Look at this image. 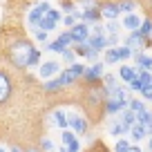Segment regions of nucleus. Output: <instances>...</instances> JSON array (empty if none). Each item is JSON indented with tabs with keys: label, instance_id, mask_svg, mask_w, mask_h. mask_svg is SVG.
<instances>
[{
	"label": "nucleus",
	"instance_id": "603ef678",
	"mask_svg": "<svg viewBox=\"0 0 152 152\" xmlns=\"http://www.w3.org/2000/svg\"><path fill=\"white\" fill-rule=\"evenodd\" d=\"M148 7H150V9H152V0H148Z\"/></svg>",
	"mask_w": 152,
	"mask_h": 152
},
{
	"label": "nucleus",
	"instance_id": "6e6552de",
	"mask_svg": "<svg viewBox=\"0 0 152 152\" xmlns=\"http://www.w3.org/2000/svg\"><path fill=\"white\" fill-rule=\"evenodd\" d=\"M69 34H72V40H74V45H81V43H87V38H90V25H85V23H78L74 25V27L69 29Z\"/></svg>",
	"mask_w": 152,
	"mask_h": 152
},
{
	"label": "nucleus",
	"instance_id": "37998d69",
	"mask_svg": "<svg viewBox=\"0 0 152 152\" xmlns=\"http://www.w3.org/2000/svg\"><path fill=\"white\" fill-rule=\"evenodd\" d=\"M87 152H110V150H107V148H105L101 141H96V143H92V148H90Z\"/></svg>",
	"mask_w": 152,
	"mask_h": 152
},
{
	"label": "nucleus",
	"instance_id": "ea45409f",
	"mask_svg": "<svg viewBox=\"0 0 152 152\" xmlns=\"http://www.w3.org/2000/svg\"><path fill=\"white\" fill-rule=\"evenodd\" d=\"M63 23H65V27H69V29H72L76 23H78V20H76V16H74V14H67V16H63Z\"/></svg>",
	"mask_w": 152,
	"mask_h": 152
},
{
	"label": "nucleus",
	"instance_id": "bb28decb",
	"mask_svg": "<svg viewBox=\"0 0 152 152\" xmlns=\"http://www.w3.org/2000/svg\"><path fill=\"white\" fill-rule=\"evenodd\" d=\"M58 81H61V85H63V87L74 85V78H72V74H69L67 69H61V74H58Z\"/></svg>",
	"mask_w": 152,
	"mask_h": 152
},
{
	"label": "nucleus",
	"instance_id": "3c124183",
	"mask_svg": "<svg viewBox=\"0 0 152 152\" xmlns=\"http://www.w3.org/2000/svg\"><path fill=\"white\" fill-rule=\"evenodd\" d=\"M148 150L152 152V137H150V141H148Z\"/></svg>",
	"mask_w": 152,
	"mask_h": 152
},
{
	"label": "nucleus",
	"instance_id": "423d86ee",
	"mask_svg": "<svg viewBox=\"0 0 152 152\" xmlns=\"http://www.w3.org/2000/svg\"><path fill=\"white\" fill-rule=\"evenodd\" d=\"M123 45H125V47H130L134 54L145 52V49H148L145 38H143L141 34H139V29H137V31H130V34H128V38H125V43H123Z\"/></svg>",
	"mask_w": 152,
	"mask_h": 152
},
{
	"label": "nucleus",
	"instance_id": "8fccbe9b",
	"mask_svg": "<svg viewBox=\"0 0 152 152\" xmlns=\"http://www.w3.org/2000/svg\"><path fill=\"white\" fill-rule=\"evenodd\" d=\"M128 152H141V148H139V145H130Z\"/></svg>",
	"mask_w": 152,
	"mask_h": 152
},
{
	"label": "nucleus",
	"instance_id": "cd10ccee",
	"mask_svg": "<svg viewBox=\"0 0 152 152\" xmlns=\"http://www.w3.org/2000/svg\"><path fill=\"white\" fill-rule=\"evenodd\" d=\"M130 137H132L134 141H141V139H145V130H143L141 125H132V128H130Z\"/></svg>",
	"mask_w": 152,
	"mask_h": 152
},
{
	"label": "nucleus",
	"instance_id": "a211bd4d",
	"mask_svg": "<svg viewBox=\"0 0 152 152\" xmlns=\"http://www.w3.org/2000/svg\"><path fill=\"white\" fill-rule=\"evenodd\" d=\"M61 90H63V85H61V81H58V76L47 78V81H45V85H43V92H45V94H58Z\"/></svg>",
	"mask_w": 152,
	"mask_h": 152
},
{
	"label": "nucleus",
	"instance_id": "2eb2a0df",
	"mask_svg": "<svg viewBox=\"0 0 152 152\" xmlns=\"http://www.w3.org/2000/svg\"><path fill=\"white\" fill-rule=\"evenodd\" d=\"M137 125V114L130 112V110H123L121 114V128H123V134H130V128Z\"/></svg>",
	"mask_w": 152,
	"mask_h": 152
},
{
	"label": "nucleus",
	"instance_id": "39448f33",
	"mask_svg": "<svg viewBox=\"0 0 152 152\" xmlns=\"http://www.w3.org/2000/svg\"><path fill=\"white\" fill-rule=\"evenodd\" d=\"M99 14H101V18H105V20H119L121 18L119 5H116L114 0H103L101 7H99Z\"/></svg>",
	"mask_w": 152,
	"mask_h": 152
},
{
	"label": "nucleus",
	"instance_id": "1a4fd4ad",
	"mask_svg": "<svg viewBox=\"0 0 152 152\" xmlns=\"http://www.w3.org/2000/svg\"><path fill=\"white\" fill-rule=\"evenodd\" d=\"M56 74H61V63L58 61H45V63H40L38 65V76L40 78H54Z\"/></svg>",
	"mask_w": 152,
	"mask_h": 152
},
{
	"label": "nucleus",
	"instance_id": "4468645a",
	"mask_svg": "<svg viewBox=\"0 0 152 152\" xmlns=\"http://www.w3.org/2000/svg\"><path fill=\"white\" fill-rule=\"evenodd\" d=\"M134 67H137L139 72L141 69H145V72H152V58L148 56V54H143V52H139V54H134Z\"/></svg>",
	"mask_w": 152,
	"mask_h": 152
},
{
	"label": "nucleus",
	"instance_id": "79ce46f5",
	"mask_svg": "<svg viewBox=\"0 0 152 152\" xmlns=\"http://www.w3.org/2000/svg\"><path fill=\"white\" fill-rule=\"evenodd\" d=\"M99 56H101V52H99V49H92L90 47V52H87V61H90V63H96V61H99Z\"/></svg>",
	"mask_w": 152,
	"mask_h": 152
},
{
	"label": "nucleus",
	"instance_id": "49530a36",
	"mask_svg": "<svg viewBox=\"0 0 152 152\" xmlns=\"http://www.w3.org/2000/svg\"><path fill=\"white\" fill-rule=\"evenodd\" d=\"M139 94H141V99H143V101H152V90H150V87H143Z\"/></svg>",
	"mask_w": 152,
	"mask_h": 152
},
{
	"label": "nucleus",
	"instance_id": "4be33fe9",
	"mask_svg": "<svg viewBox=\"0 0 152 152\" xmlns=\"http://www.w3.org/2000/svg\"><path fill=\"white\" fill-rule=\"evenodd\" d=\"M114 63H119V54H116V47H110L103 54V65H114Z\"/></svg>",
	"mask_w": 152,
	"mask_h": 152
},
{
	"label": "nucleus",
	"instance_id": "a878e982",
	"mask_svg": "<svg viewBox=\"0 0 152 152\" xmlns=\"http://www.w3.org/2000/svg\"><path fill=\"white\" fill-rule=\"evenodd\" d=\"M119 29H121V25L116 20H107L105 23V34L107 36H119Z\"/></svg>",
	"mask_w": 152,
	"mask_h": 152
},
{
	"label": "nucleus",
	"instance_id": "f3484780",
	"mask_svg": "<svg viewBox=\"0 0 152 152\" xmlns=\"http://www.w3.org/2000/svg\"><path fill=\"white\" fill-rule=\"evenodd\" d=\"M101 14H99V9H85V11H81V23H85V25H96V23H101Z\"/></svg>",
	"mask_w": 152,
	"mask_h": 152
},
{
	"label": "nucleus",
	"instance_id": "6ab92c4d",
	"mask_svg": "<svg viewBox=\"0 0 152 152\" xmlns=\"http://www.w3.org/2000/svg\"><path fill=\"white\" fill-rule=\"evenodd\" d=\"M54 125L61 130H67V112H63V110H54Z\"/></svg>",
	"mask_w": 152,
	"mask_h": 152
},
{
	"label": "nucleus",
	"instance_id": "7c9ffc66",
	"mask_svg": "<svg viewBox=\"0 0 152 152\" xmlns=\"http://www.w3.org/2000/svg\"><path fill=\"white\" fill-rule=\"evenodd\" d=\"M45 18H47V20H52L54 25H58V23L63 20V14H61V9H49L47 14H45Z\"/></svg>",
	"mask_w": 152,
	"mask_h": 152
},
{
	"label": "nucleus",
	"instance_id": "412c9836",
	"mask_svg": "<svg viewBox=\"0 0 152 152\" xmlns=\"http://www.w3.org/2000/svg\"><path fill=\"white\" fill-rule=\"evenodd\" d=\"M67 72L72 74V78H74V81H78V78H83V74H85V65H81V63H74V65L67 67Z\"/></svg>",
	"mask_w": 152,
	"mask_h": 152
},
{
	"label": "nucleus",
	"instance_id": "a18cd8bd",
	"mask_svg": "<svg viewBox=\"0 0 152 152\" xmlns=\"http://www.w3.org/2000/svg\"><path fill=\"white\" fill-rule=\"evenodd\" d=\"M36 65H40V52H38V49L31 54V63H29V67H36Z\"/></svg>",
	"mask_w": 152,
	"mask_h": 152
},
{
	"label": "nucleus",
	"instance_id": "5701e85b",
	"mask_svg": "<svg viewBox=\"0 0 152 152\" xmlns=\"http://www.w3.org/2000/svg\"><path fill=\"white\" fill-rule=\"evenodd\" d=\"M128 110H130V112H134V114L143 112V110H145V101H143V99H130Z\"/></svg>",
	"mask_w": 152,
	"mask_h": 152
},
{
	"label": "nucleus",
	"instance_id": "864d4df0",
	"mask_svg": "<svg viewBox=\"0 0 152 152\" xmlns=\"http://www.w3.org/2000/svg\"><path fill=\"white\" fill-rule=\"evenodd\" d=\"M58 152H67V150H65V148H58Z\"/></svg>",
	"mask_w": 152,
	"mask_h": 152
},
{
	"label": "nucleus",
	"instance_id": "a19ab883",
	"mask_svg": "<svg viewBox=\"0 0 152 152\" xmlns=\"http://www.w3.org/2000/svg\"><path fill=\"white\" fill-rule=\"evenodd\" d=\"M128 90H130V92H141L143 85H141V81H139V78H134V81L128 83Z\"/></svg>",
	"mask_w": 152,
	"mask_h": 152
},
{
	"label": "nucleus",
	"instance_id": "b1692460",
	"mask_svg": "<svg viewBox=\"0 0 152 152\" xmlns=\"http://www.w3.org/2000/svg\"><path fill=\"white\" fill-rule=\"evenodd\" d=\"M116 54H119V63H125V61H130V58L134 56V52H132L130 47H125V45L116 47Z\"/></svg>",
	"mask_w": 152,
	"mask_h": 152
},
{
	"label": "nucleus",
	"instance_id": "c03bdc74",
	"mask_svg": "<svg viewBox=\"0 0 152 152\" xmlns=\"http://www.w3.org/2000/svg\"><path fill=\"white\" fill-rule=\"evenodd\" d=\"M105 43H107V49L116 47V45H119V36H105Z\"/></svg>",
	"mask_w": 152,
	"mask_h": 152
},
{
	"label": "nucleus",
	"instance_id": "20e7f679",
	"mask_svg": "<svg viewBox=\"0 0 152 152\" xmlns=\"http://www.w3.org/2000/svg\"><path fill=\"white\" fill-rule=\"evenodd\" d=\"M49 9H52V7H49V2H45V0H43V2H38V5H36V7H34V9L27 14V23L31 25L34 29H36L38 25H40V20L45 18V14H47Z\"/></svg>",
	"mask_w": 152,
	"mask_h": 152
},
{
	"label": "nucleus",
	"instance_id": "6e6d98bb",
	"mask_svg": "<svg viewBox=\"0 0 152 152\" xmlns=\"http://www.w3.org/2000/svg\"><path fill=\"white\" fill-rule=\"evenodd\" d=\"M150 90H152V83H150Z\"/></svg>",
	"mask_w": 152,
	"mask_h": 152
},
{
	"label": "nucleus",
	"instance_id": "c9c22d12",
	"mask_svg": "<svg viewBox=\"0 0 152 152\" xmlns=\"http://www.w3.org/2000/svg\"><path fill=\"white\" fill-rule=\"evenodd\" d=\"M78 2L83 5V11L85 9H99L101 7V0H78Z\"/></svg>",
	"mask_w": 152,
	"mask_h": 152
},
{
	"label": "nucleus",
	"instance_id": "9b49d317",
	"mask_svg": "<svg viewBox=\"0 0 152 152\" xmlns=\"http://www.w3.org/2000/svg\"><path fill=\"white\" fill-rule=\"evenodd\" d=\"M137 125H141L145 130V137H152V112L143 110V112L137 114Z\"/></svg>",
	"mask_w": 152,
	"mask_h": 152
},
{
	"label": "nucleus",
	"instance_id": "f03ea898",
	"mask_svg": "<svg viewBox=\"0 0 152 152\" xmlns=\"http://www.w3.org/2000/svg\"><path fill=\"white\" fill-rule=\"evenodd\" d=\"M67 130H72L76 137H83V134H87V130H90V123H87V119L83 114L67 112Z\"/></svg>",
	"mask_w": 152,
	"mask_h": 152
},
{
	"label": "nucleus",
	"instance_id": "473e14b6",
	"mask_svg": "<svg viewBox=\"0 0 152 152\" xmlns=\"http://www.w3.org/2000/svg\"><path fill=\"white\" fill-rule=\"evenodd\" d=\"M72 49H74V54H76V56H83V58H85V56H87V52H90V45H87V43L72 45Z\"/></svg>",
	"mask_w": 152,
	"mask_h": 152
},
{
	"label": "nucleus",
	"instance_id": "58836bf2",
	"mask_svg": "<svg viewBox=\"0 0 152 152\" xmlns=\"http://www.w3.org/2000/svg\"><path fill=\"white\" fill-rule=\"evenodd\" d=\"M61 9L65 11V14H72V11L76 9V5H74V0H63V2H61Z\"/></svg>",
	"mask_w": 152,
	"mask_h": 152
},
{
	"label": "nucleus",
	"instance_id": "c756f323",
	"mask_svg": "<svg viewBox=\"0 0 152 152\" xmlns=\"http://www.w3.org/2000/svg\"><path fill=\"white\" fill-rule=\"evenodd\" d=\"M65 49H67V47H63V45L58 43V40H52V43H47V45H45V52H54V54H63Z\"/></svg>",
	"mask_w": 152,
	"mask_h": 152
},
{
	"label": "nucleus",
	"instance_id": "7ed1b4c3",
	"mask_svg": "<svg viewBox=\"0 0 152 152\" xmlns=\"http://www.w3.org/2000/svg\"><path fill=\"white\" fill-rule=\"evenodd\" d=\"M14 94V78L7 69L0 67V105H5Z\"/></svg>",
	"mask_w": 152,
	"mask_h": 152
},
{
	"label": "nucleus",
	"instance_id": "0eeeda50",
	"mask_svg": "<svg viewBox=\"0 0 152 152\" xmlns=\"http://www.w3.org/2000/svg\"><path fill=\"white\" fill-rule=\"evenodd\" d=\"M105 65L101 61H96V63H92V67H85V74H83V81L85 83H101V78H103V74H105Z\"/></svg>",
	"mask_w": 152,
	"mask_h": 152
},
{
	"label": "nucleus",
	"instance_id": "393cba45",
	"mask_svg": "<svg viewBox=\"0 0 152 152\" xmlns=\"http://www.w3.org/2000/svg\"><path fill=\"white\" fill-rule=\"evenodd\" d=\"M56 40L63 45V47H72V45H74V40H72V34H69V29L61 31V34H58V38H56Z\"/></svg>",
	"mask_w": 152,
	"mask_h": 152
},
{
	"label": "nucleus",
	"instance_id": "4c0bfd02",
	"mask_svg": "<svg viewBox=\"0 0 152 152\" xmlns=\"http://www.w3.org/2000/svg\"><path fill=\"white\" fill-rule=\"evenodd\" d=\"M47 34L49 31H45V29H34V38L38 43H47Z\"/></svg>",
	"mask_w": 152,
	"mask_h": 152
},
{
	"label": "nucleus",
	"instance_id": "e433bc0d",
	"mask_svg": "<svg viewBox=\"0 0 152 152\" xmlns=\"http://www.w3.org/2000/svg\"><path fill=\"white\" fill-rule=\"evenodd\" d=\"M130 150V141L128 139H119L116 145H114V152H128Z\"/></svg>",
	"mask_w": 152,
	"mask_h": 152
},
{
	"label": "nucleus",
	"instance_id": "aec40b11",
	"mask_svg": "<svg viewBox=\"0 0 152 152\" xmlns=\"http://www.w3.org/2000/svg\"><path fill=\"white\" fill-rule=\"evenodd\" d=\"M116 5H119V11H121V16H123V14H134L139 2L137 0H119Z\"/></svg>",
	"mask_w": 152,
	"mask_h": 152
},
{
	"label": "nucleus",
	"instance_id": "72a5a7b5",
	"mask_svg": "<svg viewBox=\"0 0 152 152\" xmlns=\"http://www.w3.org/2000/svg\"><path fill=\"white\" fill-rule=\"evenodd\" d=\"M61 56H63V61L67 63V67H69V65H74V61H76V54H74V49H72V47H67L65 52L61 54Z\"/></svg>",
	"mask_w": 152,
	"mask_h": 152
},
{
	"label": "nucleus",
	"instance_id": "9d476101",
	"mask_svg": "<svg viewBox=\"0 0 152 152\" xmlns=\"http://www.w3.org/2000/svg\"><path fill=\"white\" fill-rule=\"evenodd\" d=\"M61 141H63L61 148H65L67 152H81V141H78V137H76L72 130H63Z\"/></svg>",
	"mask_w": 152,
	"mask_h": 152
},
{
	"label": "nucleus",
	"instance_id": "2f4dec72",
	"mask_svg": "<svg viewBox=\"0 0 152 152\" xmlns=\"http://www.w3.org/2000/svg\"><path fill=\"white\" fill-rule=\"evenodd\" d=\"M110 134H114V137H121V134H123L121 121H116V119H112V121H110Z\"/></svg>",
	"mask_w": 152,
	"mask_h": 152
},
{
	"label": "nucleus",
	"instance_id": "f704fd0d",
	"mask_svg": "<svg viewBox=\"0 0 152 152\" xmlns=\"http://www.w3.org/2000/svg\"><path fill=\"white\" fill-rule=\"evenodd\" d=\"M38 148L43 152H52L54 150V143H52V139H47V137H43L40 141H38Z\"/></svg>",
	"mask_w": 152,
	"mask_h": 152
},
{
	"label": "nucleus",
	"instance_id": "de8ad7c7",
	"mask_svg": "<svg viewBox=\"0 0 152 152\" xmlns=\"http://www.w3.org/2000/svg\"><path fill=\"white\" fill-rule=\"evenodd\" d=\"M9 152H25V148H20V145H16V143H14V145L9 148Z\"/></svg>",
	"mask_w": 152,
	"mask_h": 152
},
{
	"label": "nucleus",
	"instance_id": "ddd939ff",
	"mask_svg": "<svg viewBox=\"0 0 152 152\" xmlns=\"http://www.w3.org/2000/svg\"><path fill=\"white\" fill-rule=\"evenodd\" d=\"M137 74H139V69L134 65H128V63H123V65L119 67V78L123 83H130V81H134L137 78Z\"/></svg>",
	"mask_w": 152,
	"mask_h": 152
},
{
	"label": "nucleus",
	"instance_id": "dca6fc26",
	"mask_svg": "<svg viewBox=\"0 0 152 152\" xmlns=\"http://www.w3.org/2000/svg\"><path fill=\"white\" fill-rule=\"evenodd\" d=\"M141 20H143V18H141V16H137V14H125L121 25H123L128 31H137V29L141 27Z\"/></svg>",
	"mask_w": 152,
	"mask_h": 152
},
{
	"label": "nucleus",
	"instance_id": "5fc2aeb1",
	"mask_svg": "<svg viewBox=\"0 0 152 152\" xmlns=\"http://www.w3.org/2000/svg\"><path fill=\"white\" fill-rule=\"evenodd\" d=\"M0 152H7V150H2V148H0Z\"/></svg>",
	"mask_w": 152,
	"mask_h": 152
},
{
	"label": "nucleus",
	"instance_id": "f8f14e48",
	"mask_svg": "<svg viewBox=\"0 0 152 152\" xmlns=\"http://www.w3.org/2000/svg\"><path fill=\"white\" fill-rule=\"evenodd\" d=\"M139 34L145 38V45H148V47H152V16H145V18L141 20Z\"/></svg>",
	"mask_w": 152,
	"mask_h": 152
},
{
	"label": "nucleus",
	"instance_id": "c85d7f7f",
	"mask_svg": "<svg viewBox=\"0 0 152 152\" xmlns=\"http://www.w3.org/2000/svg\"><path fill=\"white\" fill-rule=\"evenodd\" d=\"M137 78L141 81V85L143 87H150V83H152V72H145V69H141L137 74Z\"/></svg>",
	"mask_w": 152,
	"mask_h": 152
},
{
	"label": "nucleus",
	"instance_id": "f257e3e1",
	"mask_svg": "<svg viewBox=\"0 0 152 152\" xmlns=\"http://www.w3.org/2000/svg\"><path fill=\"white\" fill-rule=\"evenodd\" d=\"M36 52L34 43L29 40L27 36H18L11 45L5 47V56L16 69H27L29 63H31V54Z\"/></svg>",
	"mask_w": 152,
	"mask_h": 152
},
{
	"label": "nucleus",
	"instance_id": "09e8293b",
	"mask_svg": "<svg viewBox=\"0 0 152 152\" xmlns=\"http://www.w3.org/2000/svg\"><path fill=\"white\" fill-rule=\"evenodd\" d=\"M25 152H43L38 145H31V148H25Z\"/></svg>",
	"mask_w": 152,
	"mask_h": 152
}]
</instances>
